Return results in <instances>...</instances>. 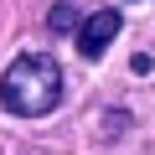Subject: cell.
I'll return each instance as SVG.
<instances>
[{"instance_id": "2", "label": "cell", "mask_w": 155, "mask_h": 155, "mask_svg": "<svg viewBox=\"0 0 155 155\" xmlns=\"http://www.w3.org/2000/svg\"><path fill=\"white\" fill-rule=\"evenodd\" d=\"M119 26H124V16H119L114 5H104V11H93V16H83V26H78V52H83L88 62H98V57L109 52V41L119 36Z\"/></svg>"}, {"instance_id": "3", "label": "cell", "mask_w": 155, "mask_h": 155, "mask_svg": "<svg viewBox=\"0 0 155 155\" xmlns=\"http://www.w3.org/2000/svg\"><path fill=\"white\" fill-rule=\"evenodd\" d=\"M47 26H52L57 36H67V31H78V26H83V11H78V0H62V5H52V16H47Z\"/></svg>"}, {"instance_id": "1", "label": "cell", "mask_w": 155, "mask_h": 155, "mask_svg": "<svg viewBox=\"0 0 155 155\" xmlns=\"http://www.w3.org/2000/svg\"><path fill=\"white\" fill-rule=\"evenodd\" d=\"M62 62L52 52H21L0 78V104L16 119H41L62 104Z\"/></svg>"}]
</instances>
